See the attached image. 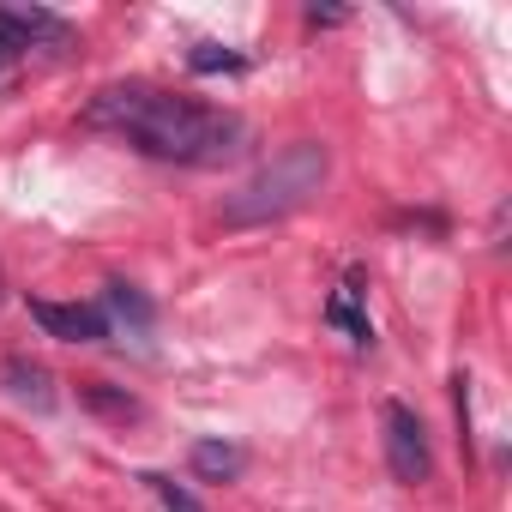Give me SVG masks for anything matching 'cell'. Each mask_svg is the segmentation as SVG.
Instances as JSON below:
<instances>
[{
  "label": "cell",
  "instance_id": "cell-1",
  "mask_svg": "<svg viewBox=\"0 0 512 512\" xmlns=\"http://www.w3.org/2000/svg\"><path fill=\"white\" fill-rule=\"evenodd\" d=\"M85 127L121 133L145 157L187 163V169H217V163L241 157V145H247L241 115L175 97V91H157V85H109V91H97L85 103Z\"/></svg>",
  "mask_w": 512,
  "mask_h": 512
},
{
  "label": "cell",
  "instance_id": "cell-2",
  "mask_svg": "<svg viewBox=\"0 0 512 512\" xmlns=\"http://www.w3.org/2000/svg\"><path fill=\"white\" fill-rule=\"evenodd\" d=\"M332 175V151L320 139H296L284 145L272 163H260L229 199H223V229H266V223H284L296 217Z\"/></svg>",
  "mask_w": 512,
  "mask_h": 512
},
{
  "label": "cell",
  "instance_id": "cell-3",
  "mask_svg": "<svg viewBox=\"0 0 512 512\" xmlns=\"http://www.w3.org/2000/svg\"><path fill=\"white\" fill-rule=\"evenodd\" d=\"M380 422H386V464H392V476L398 482H428L434 476V452H428V428H422V416L410 410V404H386L380 410Z\"/></svg>",
  "mask_w": 512,
  "mask_h": 512
},
{
  "label": "cell",
  "instance_id": "cell-4",
  "mask_svg": "<svg viewBox=\"0 0 512 512\" xmlns=\"http://www.w3.org/2000/svg\"><path fill=\"white\" fill-rule=\"evenodd\" d=\"M73 25L61 13H43V7H0V67H13L25 49L37 43H67Z\"/></svg>",
  "mask_w": 512,
  "mask_h": 512
},
{
  "label": "cell",
  "instance_id": "cell-5",
  "mask_svg": "<svg viewBox=\"0 0 512 512\" xmlns=\"http://www.w3.org/2000/svg\"><path fill=\"white\" fill-rule=\"evenodd\" d=\"M31 320L61 344H103L109 338V314L97 302H31Z\"/></svg>",
  "mask_w": 512,
  "mask_h": 512
},
{
  "label": "cell",
  "instance_id": "cell-6",
  "mask_svg": "<svg viewBox=\"0 0 512 512\" xmlns=\"http://www.w3.org/2000/svg\"><path fill=\"white\" fill-rule=\"evenodd\" d=\"M0 386H7L19 404H31V410H55V380L31 356H7V362H0Z\"/></svg>",
  "mask_w": 512,
  "mask_h": 512
},
{
  "label": "cell",
  "instance_id": "cell-7",
  "mask_svg": "<svg viewBox=\"0 0 512 512\" xmlns=\"http://www.w3.org/2000/svg\"><path fill=\"white\" fill-rule=\"evenodd\" d=\"M326 326H338L350 344H374V326H368V314H362V266L344 272V290L326 302Z\"/></svg>",
  "mask_w": 512,
  "mask_h": 512
},
{
  "label": "cell",
  "instance_id": "cell-8",
  "mask_svg": "<svg viewBox=\"0 0 512 512\" xmlns=\"http://www.w3.org/2000/svg\"><path fill=\"white\" fill-rule=\"evenodd\" d=\"M187 464H193V476H205V482H235L241 464H247V452L229 446V440H193Z\"/></svg>",
  "mask_w": 512,
  "mask_h": 512
},
{
  "label": "cell",
  "instance_id": "cell-9",
  "mask_svg": "<svg viewBox=\"0 0 512 512\" xmlns=\"http://www.w3.org/2000/svg\"><path fill=\"white\" fill-rule=\"evenodd\" d=\"M103 314H109V320H121V326H133V338H145V332H151V302H145L133 284H109Z\"/></svg>",
  "mask_w": 512,
  "mask_h": 512
},
{
  "label": "cell",
  "instance_id": "cell-10",
  "mask_svg": "<svg viewBox=\"0 0 512 512\" xmlns=\"http://www.w3.org/2000/svg\"><path fill=\"white\" fill-rule=\"evenodd\" d=\"M85 404H91L97 416H109V422H139V416H145L139 398H127V392H115V386H103V380L85 386Z\"/></svg>",
  "mask_w": 512,
  "mask_h": 512
},
{
  "label": "cell",
  "instance_id": "cell-11",
  "mask_svg": "<svg viewBox=\"0 0 512 512\" xmlns=\"http://www.w3.org/2000/svg\"><path fill=\"white\" fill-rule=\"evenodd\" d=\"M187 67H193V73H241L247 61H241V55H229V49H217V43H199V49L187 55Z\"/></svg>",
  "mask_w": 512,
  "mask_h": 512
},
{
  "label": "cell",
  "instance_id": "cell-12",
  "mask_svg": "<svg viewBox=\"0 0 512 512\" xmlns=\"http://www.w3.org/2000/svg\"><path fill=\"white\" fill-rule=\"evenodd\" d=\"M145 482H151V494L163 500V512H205V506H199V500H193V494L175 482V476H157V470H151Z\"/></svg>",
  "mask_w": 512,
  "mask_h": 512
},
{
  "label": "cell",
  "instance_id": "cell-13",
  "mask_svg": "<svg viewBox=\"0 0 512 512\" xmlns=\"http://www.w3.org/2000/svg\"><path fill=\"white\" fill-rule=\"evenodd\" d=\"M308 25H344V7H308Z\"/></svg>",
  "mask_w": 512,
  "mask_h": 512
},
{
  "label": "cell",
  "instance_id": "cell-14",
  "mask_svg": "<svg viewBox=\"0 0 512 512\" xmlns=\"http://www.w3.org/2000/svg\"><path fill=\"white\" fill-rule=\"evenodd\" d=\"M0 308H7V278H0Z\"/></svg>",
  "mask_w": 512,
  "mask_h": 512
}]
</instances>
